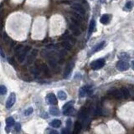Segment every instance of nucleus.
Masks as SVG:
<instances>
[{"instance_id": "1", "label": "nucleus", "mask_w": 134, "mask_h": 134, "mask_svg": "<svg viewBox=\"0 0 134 134\" xmlns=\"http://www.w3.org/2000/svg\"><path fill=\"white\" fill-rule=\"evenodd\" d=\"M74 100H70L69 102H67L66 104H65L63 107V114L64 115H70L74 112Z\"/></svg>"}, {"instance_id": "2", "label": "nucleus", "mask_w": 134, "mask_h": 134, "mask_svg": "<svg viewBox=\"0 0 134 134\" xmlns=\"http://www.w3.org/2000/svg\"><path fill=\"white\" fill-rule=\"evenodd\" d=\"M104 66H105V59H97L91 63V68L94 70H100Z\"/></svg>"}, {"instance_id": "3", "label": "nucleus", "mask_w": 134, "mask_h": 134, "mask_svg": "<svg viewBox=\"0 0 134 134\" xmlns=\"http://www.w3.org/2000/svg\"><path fill=\"white\" fill-rule=\"evenodd\" d=\"M92 93V88L90 85H85L80 89L79 91V95L81 97H85V96H91V94Z\"/></svg>"}, {"instance_id": "4", "label": "nucleus", "mask_w": 134, "mask_h": 134, "mask_svg": "<svg viewBox=\"0 0 134 134\" xmlns=\"http://www.w3.org/2000/svg\"><path fill=\"white\" fill-rule=\"evenodd\" d=\"M130 67V65L128 62H126V60H120L117 63V69L120 71H125L127 70Z\"/></svg>"}, {"instance_id": "5", "label": "nucleus", "mask_w": 134, "mask_h": 134, "mask_svg": "<svg viewBox=\"0 0 134 134\" xmlns=\"http://www.w3.org/2000/svg\"><path fill=\"white\" fill-rule=\"evenodd\" d=\"M29 50H30V47H29V46H27V47H24L23 50L18 54V59L20 63L25 61V59L26 58V55H27L28 52L29 51Z\"/></svg>"}, {"instance_id": "6", "label": "nucleus", "mask_w": 134, "mask_h": 134, "mask_svg": "<svg viewBox=\"0 0 134 134\" xmlns=\"http://www.w3.org/2000/svg\"><path fill=\"white\" fill-rule=\"evenodd\" d=\"M74 66H75V64H74L73 61H70V62H69L68 64H67L66 69H65V71H64V78L68 79V78L70 77V75H71L72 70H73V68H74Z\"/></svg>"}, {"instance_id": "7", "label": "nucleus", "mask_w": 134, "mask_h": 134, "mask_svg": "<svg viewBox=\"0 0 134 134\" xmlns=\"http://www.w3.org/2000/svg\"><path fill=\"white\" fill-rule=\"evenodd\" d=\"M15 101H16L15 94H14V93H11L10 96H8V100H7V101H6V107L7 108H10V107H12L14 105Z\"/></svg>"}, {"instance_id": "8", "label": "nucleus", "mask_w": 134, "mask_h": 134, "mask_svg": "<svg viewBox=\"0 0 134 134\" xmlns=\"http://www.w3.org/2000/svg\"><path fill=\"white\" fill-rule=\"evenodd\" d=\"M109 95H111V97H114V98H116V99H122V98L123 97L122 91L117 90V89H113L111 92H109Z\"/></svg>"}, {"instance_id": "9", "label": "nucleus", "mask_w": 134, "mask_h": 134, "mask_svg": "<svg viewBox=\"0 0 134 134\" xmlns=\"http://www.w3.org/2000/svg\"><path fill=\"white\" fill-rule=\"evenodd\" d=\"M46 100L50 105H56L57 104V98L54 93H49L46 96Z\"/></svg>"}, {"instance_id": "10", "label": "nucleus", "mask_w": 134, "mask_h": 134, "mask_svg": "<svg viewBox=\"0 0 134 134\" xmlns=\"http://www.w3.org/2000/svg\"><path fill=\"white\" fill-rule=\"evenodd\" d=\"M70 30L72 31V33L74 34L75 35H79L81 34V30H80V26L78 25H76L75 23L72 22L71 24H70Z\"/></svg>"}, {"instance_id": "11", "label": "nucleus", "mask_w": 134, "mask_h": 134, "mask_svg": "<svg viewBox=\"0 0 134 134\" xmlns=\"http://www.w3.org/2000/svg\"><path fill=\"white\" fill-rule=\"evenodd\" d=\"M72 8L75 9V11H77L78 13H80L81 14H85V8L81 6V3H74V4H72Z\"/></svg>"}, {"instance_id": "12", "label": "nucleus", "mask_w": 134, "mask_h": 134, "mask_svg": "<svg viewBox=\"0 0 134 134\" xmlns=\"http://www.w3.org/2000/svg\"><path fill=\"white\" fill-rule=\"evenodd\" d=\"M87 115H88V111H87L86 108L82 107V109L81 110V111H80V114H79L80 119L85 122V121L86 120V118H87Z\"/></svg>"}, {"instance_id": "13", "label": "nucleus", "mask_w": 134, "mask_h": 134, "mask_svg": "<svg viewBox=\"0 0 134 134\" xmlns=\"http://www.w3.org/2000/svg\"><path fill=\"white\" fill-rule=\"evenodd\" d=\"M110 20H111V15L110 14H104L100 18V23L103 24V25H107V24H109Z\"/></svg>"}, {"instance_id": "14", "label": "nucleus", "mask_w": 134, "mask_h": 134, "mask_svg": "<svg viewBox=\"0 0 134 134\" xmlns=\"http://www.w3.org/2000/svg\"><path fill=\"white\" fill-rule=\"evenodd\" d=\"M95 27H96V21H95V19H92L91 20L90 25H89V32H88V36L89 37L91 36V34H92V32L94 31Z\"/></svg>"}, {"instance_id": "15", "label": "nucleus", "mask_w": 134, "mask_h": 134, "mask_svg": "<svg viewBox=\"0 0 134 134\" xmlns=\"http://www.w3.org/2000/svg\"><path fill=\"white\" fill-rule=\"evenodd\" d=\"M40 70L44 74V75H50V70L49 68L47 67L45 64H41L40 66Z\"/></svg>"}, {"instance_id": "16", "label": "nucleus", "mask_w": 134, "mask_h": 134, "mask_svg": "<svg viewBox=\"0 0 134 134\" xmlns=\"http://www.w3.org/2000/svg\"><path fill=\"white\" fill-rule=\"evenodd\" d=\"M50 125L51 126H53V127H59V126H61V121L60 120H58V119H55V120H53L50 123Z\"/></svg>"}, {"instance_id": "17", "label": "nucleus", "mask_w": 134, "mask_h": 134, "mask_svg": "<svg viewBox=\"0 0 134 134\" xmlns=\"http://www.w3.org/2000/svg\"><path fill=\"white\" fill-rule=\"evenodd\" d=\"M37 53H38V51H37L36 50H33L32 54H31V55L29 56V58H28V63H29V64H30V63L33 62V60L35 59V57H36Z\"/></svg>"}, {"instance_id": "18", "label": "nucleus", "mask_w": 134, "mask_h": 134, "mask_svg": "<svg viewBox=\"0 0 134 134\" xmlns=\"http://www.w3.org/2000/svg\"><path fill=\"white\" fill-rule=\"evenodd\" d=\"M50 112L53 116H59V110L55 107H51L50 108Z\"/></svg>"}, {"instance_id": "19", "label": "nucleus", "mask_w": 134, "mask_h": 134, "mask_svg": "<svg viewBox=\"0 0 134 134\" xmlns=\"http://www.w3.org/2000/svg\"><path fill=\"white\" fill-rule=\"evenodd\" d=\"M104 45H105V41L100 42V44H98L97 45H96L94 48H93L92 52H97V51H99V50H100L102 49V48L104 47Z\"/></svg>"}, {"instance_id": "20", "label": "nucleus", "mask_w": 134, "mask_h": 134, "mask_svg": "<svg viewBox=\"0 0 134 134\" xmlns=\"http://www.w3.org/2000/svg\"><path fill=\"white\" fill-rule=\"evenodd\" d=\"M81 128H82V125L80 122H75V126H74V131H75V133H78L81 132Z\"/></svg>"}, {"instance_id": "21", "label": "nucleus", "mask_w": 134, "mask_h": 134, "mask_svg": "<svg viewBox=\"0 0 134 134\" xmlns=\"http://www.w3.org/2000/svg\"><path fill=\"white\" fill-rule=\"evenodd\" d=\"M121 91H122V96H123L124 98H126V99H127L128 97L130 96V93H129V91H128L127 88H126V87H122V89H121Z\"/></svg>"}, {"instance_id": "22", "label": "nucleus", "mask_w": 134, "mask_h": 134, "mask_svg": "<svg viewBox=\"0 0 134 134\" xmlns=\"http://www.w3.org/2000/svg\"><path fill=\"white\" fill-rule=\"evenodd\" d=\"M66 97H67V95L65 92H63V91H59V92H58V98L59 100H65L66 99Z\"/></svg>"}, {"instance_id": "23", "label": "nucleus", "mask_w": 134, "mask_h": 134, "mask_svg": "<svg viewBox=\"0 0 134 134\" xmlns=\"http://www.w3.org/2000/svg\"><path fill=\"white\" fill-rule=\"evenodd\" d=\"M70 41H69V40H65V41L62 42V46L65 48V49L68 50H71V44L70 43Z\"/></svg>"}, {"instance_id": "24", "label": "nucleus", "mask_w": 134, "mask_h": 134, "mask_svg": "<svg viewBox=\"0 0 134 134\" xmlns=\"http://www.w3.org/2000/svg\"><path fill=\"white\" fill-rule=\"evenodd\" d=\"M6 124L8 127L12 126L14 124V119L13 118V117H8V118L6 119Z\"/></svg>"}, {"instance_id": "25", "label": "nucleus", "mask_w": 134, "mask_h": 134, "mask_svg": "<svg viewBox=\"0 0 134 134\" xmlns=\"http://www.w3.org/2000/svg\"><path fill=\"white\" fill-rule=\"evenodd\" d=\"M119 58L123 59V60H126V59H129L130 56L128 55V54H126V53H121L120 55H119Z\"/></svg>"}, {"instance_id": "26", "label": "nucleus", "mask_w": 134, "mask_h": 134, "mask_svg": "<svg viewBox=\"0 0 134 134\" xmlns=\"http://www.w3.org/2000/svg\"><path fill=\"white\" fill-rule=\"evenodd\" d=\"M7 92H8V90H7V88H6L5 85H1V86H0V94H1L2 96L6 95Z\"/></svg>"}, {"instance_id": "27", "label": "nucleus", "mask_w": 134, "mask_h": 134, "mask_svg": "<svg viewBox=\"0 0 134 134\" xmlns=\"http://www.w3.org/2000/svg\"><path fill=\"white\" fill-rule=\"evenodd\" d=\"M34 110L32 107H29L28 109H26L25 111V116H29V115H31L33 113Z\"/></svg>"}, {"instance_id": "28", "label": "nucleus", "mask_w": 134, "mask_h": 134, "mask_svg": "<svg viewBox=\"0 0 134 134\" xmlns=\"http://www.w3.org/2000/svg\"><path fill=\"white\" fill-rule=\"evenodd\" d=\"M71 120H70V119H68V120H67V122H66V128L67 129H69L70 130V128H71Z\"/></svg>"}, {"instance_id": "29", "label": "nucleus", "mask_w": 134, "mask_h": 134, "mask_svg": "<svg viewBox=\"0 0 134 134\" xmlns=\"http://www.w3.org/2000/svg\"><path fill=\"white\" fill-rule=\"evenodd\" d=\"M132 6H133V4H132V2H127V3H126V5H125V8H127V9H131Z\"/></svg>"}, {"instance_id": "30", "label": "nucleus", "mask_w": 134, "mask_h": 134, "mask_svg": "<svg viewBox=\"0 0 134 134\" xmlns=\"http://www.w3.org/2000/svg\"><path fill=\"white\" fill-rule=\"evenodd\" d=\"M14 127H15L16 131L18 132V131H20V129H21V125H20L19 123H16L15 124V126H14Z\"/></svg>"}, {"instance_id": "31", "label": "nucleus", "mask_w": 134, "mask_h": 134, "mask_svg": "<svg viewBox=\"0 0 134 134\" xmlns=\"http://www.w3.org/2000/svg\"><path fill=\"white\" fill-rule=\"evenodd\" d=\"M62 133H70V131L69 129H67V128H66V129H64L62 131Z\"/></svg>"}, {"instance_id": "32", "label": "nucleus", "mask_w": 134, "mask_h": 134, "mask_svg": "<svg viewBox=\"0 0 134 134\" xmlns=\"http://www.w3.org/2000/svg\"><path fill=\"white\" fill-rule=\"evenodd\" d=\"M85 0H79L80 3H85Z\"/></svg>"}, {"instance_id": "33", "label": "nucleus", "mask_w": 134, "mask_h": 134, "mask_svg": "<svg viewBox=\"0 0 134 134\" xmlns=\"http://www.w3.org/2000/svg\"><path fill=\"white\" fill-rule=\"evenodd\" d=\"M132 67H133V70H134V61L132 63Z\"/></svg>"}, {"instance_id": "34", "label": "nucleus", "mask_w": 134, "mask_h": 134, "mask_svg": "<svg viewBox=\"0 0 134 134\" xmlns=\"http://www.w3.org/2000/svg\"><path fill=\"white\" fill-rule=\"evenodd\" d=\"M100 3H104V2H105L106 0H100Z\"/></svg>"}]
</instances>
